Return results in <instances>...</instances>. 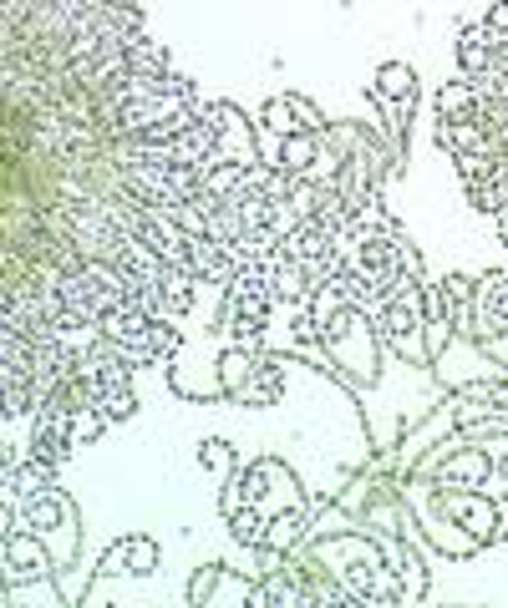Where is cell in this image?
I'll use <instances>...</instances> for the list:
<instances>
[{
  "label": "cell",
  "instance_id": "30bf717a",
  "mask_svg": "<svg viewBox=\"0 0 508 608\" xmlns=\"http://www.w3.org/2000/svg\"><path fill=\"white\" fill-rule=\"evenodd\" d=\"M6 563H11V584H21L26 573H31V578L47 573V553H41L37 543H26L21 533H6Z\"/></svg>",
  "mask_w": 508,
  "mask_h": 608
},
{
  "label": "cell",
  "instance_id": "8992f818",
  "mask_svg": "<svg viewBox=\"0 0 508 608\" xmlns=\"http://www.w3.org/2000/svg\"><path fill=\"white\" fill-rule=\"evenodd\" d=\"M468 330L478 340H498L508 334V275H484L473 285V310H468Z\"/></svg>",
  "mask_w": 508,
  "mask_h": 608
},
{
  "label": "cell",
  "instance_id": "5b68a950",
  "mask_svg": "<svg viewBox=\"0 0 508 608\" xmlns=\"http://www.w3.org/2000/svg\"><path fill=\"white\" fill-rule=\"evenodd\" d=\"M372 102L382 107V122H387V132L397 137H407V122H412V107H417V76H412V66H402V61H387L382 72H376L372 82Z\"/></svg>",
  "mask_w": 508,
  "mask_h": 608
},
{
  "label": "cell",
  "instance_id": "7c38bea8",
  "mask_svg": "<svg viewBox=\"0 0 508 608\" xmlns=\"http://www.w3.org/2000/svg\"><path fill=\"white\" fill-rule=\"evenodd\" d=\"M234 395H240L244 405H270L280 395V365H270V360H265V365H254V381L240 385Z\"/></svg>",
  "mask_w": 508,
  "mask_h": 608
},
{
  "label": "cell",
  "instance_id": "8fae6325",
  "mask_svg": "<svg viewBox=\"0 0 508 608\" xmlns=\"http://www.w3.org/2000/svg\"><path fill=\"white\" fill-rule=\"evenodd\" d=\"M473 411H478V416H484V411H508V381L504 385H473V391H463V411H458L463 426L473 421Z\"/></svg>",
  "mask_w": 508,
  "mask_h": 608
},
{
  "label": "cell",
  "instance_id": "9c48e42d",
  "mask_svg": "<svg viewBox=\"0 0 508 608\" xmlns=\"http://www.w3.org/2000/svg\"><path fill=\"white\" fill-rule=\"evenodd\" d=\"M26 513V523L37 527V533H51V527H61V517H67V502H61V492H47V497L26 502V507H16V513H6V533L16 527V517Z\"/></svg>",
  "mask_w": 508,
  "mask_h": 608
},
{
  "label": "cell",
  "instance_id": "7a4b0ae2",
  "mask_svg": "<svg viewBox=\"0 0 508 608\" xmlns=\"http://www.w3.org/2000/svg\"><path fill=\"white\" fill-rule=\"evenodd\" d=\"M458 66L437 92V143L458 163V178L478 214L498 218L508 244V6L463 25Z\"/></svg>",
  "mask_w": 508,
  "mask_h": 608
},
{
  "label": "cell",
  "instance_id": "4fadbf2b",
  "mask_svg": "<svg viewBox=\"0 0 508 608\" xmlns=\"http://www.w3.org/2000/svg\"><path fill=\"white\" fill-rule=\"evenodd\" d=\"M484 477H488V456L484 452H468L463 462H453L437 482H443V487H473V482H484Z\"/></svg>",
  "mask_w": 508,
  "mask_h": 608
},
{
  "label": "cell",
  "instance_id": "ba28073f",
  "mask_svg": "<svg viewBox=\"0 0 508 608\" xmlns=\"http://www.w3.org/2000/svg\"><path fill=\"white\" fill-rule=\"evenodd\" d=\"M443 513L453 517V523H463L468 527L473 537H478V543H488V537H498V527H494V502L488 497H468V492H453L448 502H443Z\"/></svg>",
  "mask_w": 508,
  "mask_h": 608
},
{
  "label": "cell",
  "instance_id": "6da1fadb",
  "mask_svg": "<svg viewBox=\"0 0 508 608\" xmlns=\"http://www.w3.org/2000/svg\"><path fill=\"white\" fill-rule=\"evenodd\" d=\"M6 285L26 320L87 264L118 269L163 320L199 285L280 264L311 218L305 178L260 163L234 102H199L143 11L92 0H6Z\"/></svg>",
  "mask_w": 508,
  "mask_h": 608
},
{
  "label": "cell",
  "instance_id": "52a82bcc",
  "mask_svg": "<svg viewBox=\"0 0 508 608\" xmlns=\"http://www.w3.org/2000/svg\"><path fill=\"white\" fill-rule=\"evenodd\" d=\"M265 127L275 132V137H301V132H326V117H321L305 96H270Z\"/></svg>",
  "mask_w": 508,
  "mask_h": 608
},
{
  "label": "cell",
  "instance_id": "3957f363",
  "mask_svg": "<svg viewBox=\"0 0 508 608\" xmlns=\"http://www.w3.org/2000/svg\"><path fill=\"white\" fill-rule=\"evenodd\" d=\"M82 385L87 401L102 421H128L133 416V360L122 355L112 340H92L82 350Z\"/></svg>",
  "mask_w": 508,
  "mask_h": 608
},
{
  "label": "cell",
  "instance_id": "277c9868",
  "mask_svg": "<svg viewBox=\"0 0 508 608\" xmlns=\"http://www.w3.org/2000/svg\"><path fill=\"white\" fill-rule=\"evenodd\" d=\"M270 310H275V275L270 269H240L224 289V330L234 334L240 350H254L270 330Z\"/></svg>",
  "mask_w": 508,
  "mask_h": 608
},
{
  "label": "cell",
  "instance_id": "5bb4252c",
  "mask_svg": "<svg viewBox=\"0 0 508 608\" xmlns=\"http://www.w3.org/2000/svg\"><path fill=\"white\" fill-rule=\"evenodd\" d=\"M204 462H209V466H224V446L209 442V446H204Z\"/></svg>",
  "mask_w": 508,
  "mask_h": 608
}]
</instances>
